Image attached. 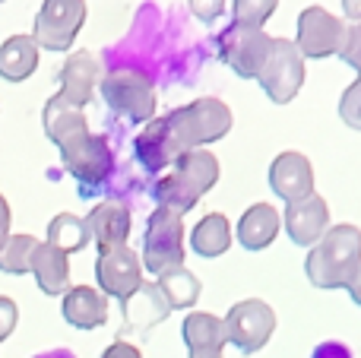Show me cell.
Here are the masks:
<instances>
[{"mask_svg": "<svg viewBox=\"0 0 361 358\" xmlns=\"http://www.w3.org/2000/svg\"><path fill=\"white\" fill-rule=\"evenodd\" d=\"M361 266V228L352 222L330 226L326 235L307 251L305 273L314 289H345Z\"/></svg>", "mask_w": 361, "mask_h": 358, "instance_id": "1", "label": "cell"}, {"mask_svg": "<svg viewBox=\"0 0 361 358\" xmlns=\"http://www.w3.org/2000/svg\"><path fill=\"white\" fill-rule=\"evenodd\" d=\"M219 181V159L209 149H187L171 165L169 175H162L152 184V197L162 209L184 216L200 203L206 190H212Z\"/></svg>", "mask_w": 361, "mask_h": 358, "instance_id": "2", "label": "cell"}, {"mask_svg": "<svg viewBox=\"0 0 361 358\" xmlns=\"http://www.w3.org/2000/svg\"><path fill=\"white\" fill-rule=\"evenodd\" d=\"M165 124H169L171 140L180 152L200 149V146L222 140L231 130V108L216 95H203V99H193L190 105L165 114Z\"/></svg>", "mask_w": 361, "mask_h": 358, "instance_id": "3", "label": "cell"}, {"mask_svg": "<svg viewBox=\"0 0 361 358\" xmlns=\"http://www.w3.org/2000/svg\"><path fill=\"white\" fill-rule=\"evenodd\" d=\"M61 162H63V171L76 181L82 200H92V197L105 194V187L111 184L114 149L99 133H82V137L70 140L67 146H61Z\"/></svg>", "mask_w": 361, "mask_h": 358, "instance_id": "4", "label": "cell"}, {"mask_svg": "<svg viewBox=\"0 0 361 358\" xmlns=\"http://www.w3.org/2000/svg\"><path fill=\"white\" fill-rule=\"evenodd\" d=\"M99 92L105 99V105L130 124H149L156 118V89H152L149 76L140 73V70H111V73L102 76Z\"/></svg>", "mask_w": 361, "mask_h": 358, "instance_id": "5", "label": "cell"}, {"mask_svg": "<svg viewBox=\"0 0 361 358\" xmlns=\"http://www.w3.org/2000/svg\"><path fill=\"white\" fill-rule=\"evenodd\" d=\"M143 266L152 276L184 266V219L178 213L159 206L149 216L143 235Z\"/></svg>", "mask_w": 361, "mask_h": 358, "instance_id": "6", "label": "cell"}, {"mask_svg": "<svg viewBox=\"0 0 361 358\" xmlns=\"http://www.w3.org/2000/svg\"><path fill=\"white\" fill-rule=\"evenodd\" d=\"M216 48L231 73H238L241 80H257L269 57V51H273V38L263 29H257V25L231 23L228 29L219 35Z\"/></svg>", "mask_w": 361, "mask_h": 358, "instance_id": "7", "label": "cell"}, {"mask_svg": "<svg viewBox=\"0 0 361 358\" xmlns=\"http://www.w3.org/2000/svg\"><path fill=\"white\" fill-rule=\"evenodd\" d=\"M257 82L263 86L269 101L288 105L305 86V57H301L298 44L288 38H273V51H269Z\"/></svg>", "mask_w": 361, "mask_h": 358, "instance_id": "8", "label": "cell"}, {"mask_svg": "<svg viewBox=\"0 0 361 358\" xmlns=\"http://www.w3.org/2000/svg\"><path fill=\"white\" fill-rule=\"evenodd\" d=\"M222 323H225V340H228V346H235L241 355H254V352H260L269 342V336H273L276 311L269 308L267 302H260V298H244V302H238L235 308L222 317Z\"/></svg>", "mask_w": 361, "mask_h": 358, "instance_id": "9", "label": "cell"}, {"mask_svg": "<svg viewBox=\"0 0 361 358\" xmlns=\"http://www.w3.org/2000/svg\"><path fill=\"white\" fill-rule=\"evenodd\" d=\"M86 23V0H44L32 25L38 48L70 51Z\"/></svg>", "mask_w": 361, "mask_h": 358, "instance_id": "10", "label": "cell"}, {"mask_svg": "<svg viewBox=\"0 0 361 358\" xmlns=\"http://www.w3.org/2000/svg\"><path fill=\"white\" fill-rule=\"evenodd\" d=\"M345 42V23H339V16H333L324 6H307L298 16V44L305 61H324V57L339 54Z\"/></svg>", "mask_w": 361, "mask_h": 358, "instance_id": "11", "label": "cell"}, {"mask_svg": "<svg viewBox=\"0 0 361 358\" xmlns=\"http://www.w3.org/2000/svg\"><path fill=\"white\" fill-rule=\"evenodd\" d=\"M95 279H99V292L108 298L127 302L133 292L143 285V260L137 257V251H130L127 245L102 251L95 260Z\"/></svg>", "mask_w": 361, "mask_h": 358, "instance_id": "12", "label": "cell"}, {"mask_svg": "<svg viewBox=\"0 0 361 358\" xmlns=\"http://www.w3.org/2000/svg\"><path fill=\"white\" fill-rule=\"evenodd\" d=\"M282 226H286L292 245L314 247L326 235V228H330V206H326V200L314 190V194H307L305 200L288 203Z\"/></svg>", "mask_w": 361, "mask_h": 358, "instance_id": "13", "label": "cell"}, {"mask_svg": "<svg viewBox=\"0 0 361 358\" xmlns=\"http://www.w3.org/2000/svg\"><path fill=\"white\" fill-rule=\"evenodd\" d=\"M102 82V67L99 57L92 51H73V54L63 61L61 67V89H57V99L70 101L76 108H86L95 99Z\"/></svg>", "mask_w": 361, "mask_h": 358, "instance_id": "14", "label": "cell"}, {"mask_svg": "<svg viewBox=\"0 0 361 358\" xmlns=\"http://www.w3.org/2000/svg\"><path fill=\"white\" fill-rule=\"evenodd\" d=\"M269 187L279 200L295 203L314 194V165L305 152H279L269 165Z\"/></svg>", "mask_w": 361, "mask_h": 358, "instance_id": "15", "label": "cell"}, {"mask_svg": "<svg viewBox=\"0 0 361 358\" xmlns=\"http://www.w3.org/2000/svg\"><path fill=\"white\" fill-rule=\"evenodd\" d=\"M133 152H137V162L143 165L149 175H159L169 165H175V159L180 156L178 143L171 140V130L165 124V118H152L149 124H143V130L133 140Z\"/></svg>", "mask_w": 361, "mask_h": 358, "instance_id": "16", "label": "cell"}, {"mask_svg": "<svg viewBox=\"0 0 361 358\" xmlns=\"http://www.w3.org/2000/svg\"><path fill=\"white\" fill-rule=\"evenodd\" d=\"M86 226L99 254L111 251V247L127 245V238H130V209L118 200H105L99 206H92V213L86 216Z\"/></svg>", "mask_w": 361, "mask_h": 358, "instance_id": "17", "label": "cell"}, {"mask_svg": "<svg viewBox=\"0 0 361 358\" xmlns=\"http://www.w3.org/2000/svg\"><path fill=\"white\" fill-rule=\"evenodd\" d=\"M63 321L76 330H99L108 323V295L92 285H70L63 292Z\"/></svg>", "mask_w": 361, "mask_h": 358, "instance_id": "18", "label": "cell"}, {"mask_svg": "<svg viewBox=\"0 0 361 358\" xmlns=\"http://www.w3.org/2000/svg\"><path fill=\"white\" fill-rule=\"evenodd\" d=\"M121 311H124V323L130 330H152L171 314L169 298L162 295L156 283H143L137 292H133L127 302H121Z\"/></svg>", "mask_w": 361, "mask_h": 358, "instance_id": "19", "label": "cell"}, {"mask_svg": "<svg viewBox=\"0 0 361 358\" xmlns=\"http://www.w3.org/2000/svg\"><path fill=\"white\" fill-rule=\"evenodd\" d=\"M282 228V216L276 213V206L269 203H254V206L244 209V216L238 219V245L244 251H263L276 241Z\"/></svg>", "mask_w": 361, "mask_h": 358, "instance_id": "20", "label": "cell"}, {"mask_svg": "<svg viewBox=\"0 0 361 358\" xmlns=\"http://www.w3.org/2000/svg\"><path fill=\"white\" fill-rule=\"evenodd\" d=\"M32 276L44 295H63L70 289V254L48 241H38L35 257H32Z\"/></svg>", "mask_w": 361, "mask_h": 358, "instance_id": "21", "label": "cell"}, {"mask_svg": "<svg viewBox=\"0 0 361 358\" xmlns=\"http://www.w3.org/2000/svg\"><path fill=\"white\" fill-rule=\"evenodd\" d=\"M42 127L44 133H48V140L61 149V146H67L70 140L82 137V133H89V124H86V114H82V108L70 105V101L63 99H48V105L42 108Z\"/></svg>", "mask_w": 361, "mask_h": 358, "instance_id": "22", "label": "cell"}, {"mask_svg": "<svg viewBox=\"0 0 361 358\" xmlns=\"http://www.w3.org/2000/svg\"><path fill=\"white\" fill-rule=\"evenodd\" d=\"M38 67V44L32 35H10L0 44V76L6 82H23Z\"/></svg>", "mask_w": 361, "mask_h": 358, "instance_id": "23", "label": "cell"}, {"mask_svg": "<svg viewBox=\"0 0 361 358\" xmlns=\"http://www.w3.org/2000/svg\"><path fill=\"white\" fill-rule=\"evenodd\" d=\"M231 247V222L222 213H206L190 232V251L212 260Z\"/></svg>", "mask_w": 361, "mask_h": 358, "instance_id": "24", "label": "cell"}, {"mask_svg": "<svg viewBox=\"0 0 361 358\" xmlns=\"http://www.w3.org/2000/svg\"><path fill=\"white\" fill-rule=\"evenodd\" d=\"M180 336H184L190 352H203V349H225V323L222 317L206 314V311H193L180 323Z\"/></svg>", "mask_w": 361, "mask_h": 358, "instance_id": "25", "label": "cell"}, {"mask_svg": "<svg viewBox=\"0 0 361 358\" xmlns=\"http://www.w3.org/2000/svg\"><path fill=\"white\" fill-rule=\"evenodd\" d=\"M156 285L162 289V295L169 298L171 311H187V308H193V304L200 302V292H203L200 279L193 276L187 266H178V270H171V273H162V276L156 279Z\"/></svg>", "mask_w": 361, "mask_h": 358, "instance_id": "26", "label": "cell"}, {"mask_svg": "<svg viewBox=\"0 0 361 358\" xmlns=\"http://www.w3.org/2000/svg\"><path fill=\"white\" fill-rule=\"evenodd\" d=\"M89 241H92V238H89V226H86V219H80V216L57 213L54 219L48 222V245L61 247L63 254L82 251Z\"/></svg>", "mask_w": 361, "mask_h": 358, "instance_id": "27", "label": "cell"}, {"mask_svg": "<svg viewBox=\"0 0 361 358\" xmlns=\"http://www.w3.org/2000/svg\"><path fill=\"white\" fill-rule=\"evenodd\" d=\"M35 247H38V238H32V235H10L6 245L0 247V273H6V276L32 273Z\"/></svg>", "mask_w": 361, "mask_h": 358, "instance_id": "28", "label": "cell"}, {"mask_svg": "<svg viewBox=\"0 0 361 358\" xmlns=\"http://www.w3.org/2000/svg\"><path fill=\"white\" fill-rule=\"evenodd\" d=\"M276 6H279V0H231V16H235V23L263 29V23L276 13Z\"/></svg>", "mask_w": 361, "mask_h": 358, "instance_id": "29", "label": "cell"}, {"mask_svg": "<svg viewBox=\"0 0 361 358\" xmlns=\"http://www.w3.org/2000/svg\"><path fill=\"white\" fill-rule=\"evenodd\" d=\"M339 118H343V124H349L352 130H361V76L345 89L343 99H339Z\"/></svg>", "mask_w": 361, "mask_h": 358, "instance_id": "30", "label": "cell"}, {"mask_svg": "<svg viewBox=\"0 0 361 358\" xmlns=\"http://www.w3.org/2000/svg\"><path fill=\"white\" fill-rule=\"evenodd\" d=\"M339 61H345L361 76V23L345 25V42L339 48Z\"/></svg>", "mask_w": 361, "mask_h": 358, "instance_id": "31", "label": "cell"}, {"mask_svg": "<svg viewBox=\"0 0 361 358\" xmlns=\"http://www.w3.org/2000/svg\"><path fill=\"white\" fill-rule=\"evenodd\" d=\"M187 6L200 23H216L225 13V0H187Z\"/></svg>", "mask_w": 361, "mask_h": 358, "instance_id": "32", "label": "cell"}, {"mask_svg": "<svg viewBox=\"0 0 361 358\" xmlns=\"http://www.w3.org/2000/svg\"><path fill=\"white\" fill-rule=\"evenodd\" d=\"M16 321H19V308L13 298L0 295V342L6 340V336L16 330Z\"/></svg>", "mask_w": 361, "mask_h": 358, "instance_id": "33", "label": "cell"}, {"mask_svg": "<svg viewBox=\"0 0 361 358\" xmlns=\"http://www.w3.org/2000/svg\"><path fill=\"white\" fill-rule=\"evenodd\" d=\"M311 358H352V349L345 346V342H339V340H326V342H320V346L314 349Z\"/></svg>", "mask_w": 361, "mask_h": 358, "instance_id": "34", "label": "cell"}, {"mask_svg": "<svg viewBox=\"0 0 361 358\" xmlns=\"http://www.w3.org/2000/svg\"><path fill=\"white\" fill-rule=\"evenodd\" d=\"M102 358H143V352H140L137 346H130V342L118 340V342H111V346L102 352Z\"/></svg>", "mask_w": 361, "mask_h": 358, "instance_id": "35", "label": "cell"}, {"mask_svg": "<svg viewBox=\"0 0 361 358\" xmlns=\"http://www.w3.org/2000/svg\"><path fill=\"white\" fill-rule=\"evenodd\" d=\"M6 238H10V203L0 194V247L6 245Z\"/></svg>", "mask_w": 361, "mask_h": 358, "instance_id": "36", "label": "cell"}, {"mask_svg": "<svg viewBox=\"0 0 361 358\" xmlns=\"http://www.w3.org/2000/svg\"><path fill=\"white\" fill-rule=\"evenodd\" d=\"M345 292H349V295H352V302H355L358 308H361V266H358V273H355V276H352V283L345 285Z\"/></svg>", "mask_w": 361, "mask_h": 358, "instance_id": "37", "label": "cell"}, {"mask_svg": "<svg viewBox=\"0 0 361 358\" xmlns=\"http://www.w3.org/2000/svg\"><path fill=\"white\" fill-rule=\"evenodd\" d=\"M343 13L352 23H361V0H343Z\"/></svg>", "mask_w": 361, "mask_h": 358, "instance_id": "38", "label": "cell"}, {"mask_svg": "<svg viewBox=\"0 0 361 358\" xmlns=\"http://www.w3.org/2000/svg\"><path fill=\"white\" fill-rule=\"evenodd\" d=\"M32 358H76V355L70 352V349H51V352H38Z\"/></svg>", "mask_w": 361, "mask_h": 358, "instance_id": "39", "label": "cell"}, {"mask_svg": "<svg viewBox=\"0 0 361 358\" xmlns=\"http://www.w3.org/2000/svg\"><path fill=\"white\" fill-rule=\"evenodd\" d=\"M190 358H222V349H203V352H190Z\"/></svg>", "mask_w": 361, "mask_h": 358, "instance_id": "40", "label": "cell"}, {"mask_svg": "<svg viewBox=\"0 0 361 358\" xmlns=\"http://www.w3.org/2000/svg\"><path fill=\"white\" fill-rule=\"evenodd\" d=\"M0 4H4V0H0Z\"/></svg>", "mask_w": 361, "mask_h": 358, "instance_id": "41", "label": "cell"}]
</instances>
